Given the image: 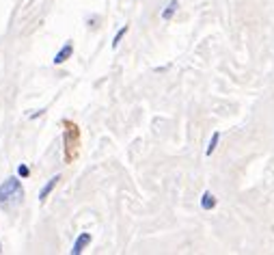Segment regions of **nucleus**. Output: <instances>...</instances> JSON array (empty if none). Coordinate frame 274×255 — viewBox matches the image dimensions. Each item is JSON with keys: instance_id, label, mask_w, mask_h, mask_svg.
Here are the masks:
<instances>
[{"instance_id": "7ed1b4c3", "label": "nucleus", "mask_w": 274, "mask_h": 255, "mask_svg": "<svg viewBox=\"0 0 274 255\" xmlns=\"http://www.w3.org/2000/svg\"><path fill=\"white\" fill-rule=\"evenodd\" d=\"M71 54H74V44H71V41H67V44H65L63 48L56 52V56H54V63H56V65H61V63H65V61H67V58H69Z\"/></svg>"}, {"instance_id": "6e6552de", "label": "nucleus", "mask_w": 274, "mask_h": 255, "mask_svg": "<svg viewBox=\"0 0 274 255\" xmlns=\"http://www.w3.org/2000/svg\"><path fill=\"white\" fill-rule=\"evenodd\" d=\"M126 33H128V26H121V28H119L117 35H115V39H112V48H117V46L121 44V39L126 37Z\"/></svg>"}, {"instance_id": "9d476101", "label": "nucleus", "mask_w": 274, "mask_h": 255, "mask_svg": "<svg viewBox=\"0 0 274 255\" xmlns=\"http://www.w3.org/2000/svg\"><path fill=\"white\" fill-rule=\"evenodd\" d=\"M0 251H2V247H0Z\"/></svg>"}, {"instance_id": "0eeeda50", "label": "nucleus", "mask_w": 274, "mask_h": 255, "mask_svg": "<svg viewBox=\"0 0 274 255\" xmlns=\"http://www.w3.org/2000/svg\"><path fill=\"white\" fill-rule=\"evenodd\" d=\"M220 143V132H214L212 134V139H210V143H207V150H205V156H212L214 152H216V147Z\"/></svg>"}, {"instance_id": "f257e3e1", "label": "nucleus", "mask_w": 274, "mask_h": 255, "mask_svg": "<svg viewBox=\"0 0 274 255\" xmlns=\"http://www.w3.org/2000/svg\"><path fill=\"white\" fill-rule=\"evenodd\" d=\"M24 197V188H22V182L17 177H9L0 184V205H15L17 201Z\"/></svg>"}, {"instance_id": "1a4fd4ad", "label": "nucleus", "mask_w": 274, "mask_h": 255, "mask_svg": "<svg viewBox=\"0 0 274 255\" xmlns=\"http://www.w3.org/2000/svg\"><path fill=\"white\" fill-rule=\"evenodd\" d=\"M28 173H31V169H28L26 164H20V167H17V175L20 177H28Z\"/></svg>"}, {"instance_id": "39448f33", "label": "nucleus", "mask_w": 274, "mask_h": 255, "mask_svg": "<svg viewBox=\"0 0 274 255\" xmlns=\"http://www.w3.org/2000/svg\"><path fill=\"white\" fill-rule=\"evenodd\" d=\"M216 204H218V199L214 197L210 191H205L203 197H201V207H203V210H214V207H216Z\"/></svg>"}, {"instance_id": "20e7f679", "label": "nucleus", "mask_w": 274, "mask_h": 255, "mask_svg": "<svg viewBox=\"0 0 274 255\" xmlns=\"http://www.w3.org/2000/svg\"><path fill=\"white\" fill-rule=\"evenodd\" d=\"M61 180V175H54V177H50V182L46 184L44 188H41V193H39V201H46L47 199V195H50L52 191H54V186H56V182Z\"/></svg>"}, {"instance_id": "423d86ee", "label": "nucleus", "mask_w": 274, "mask_h": 255, "mask_svg": "<svg viewBox=\"0 0 274 255\" xmlns=\"http://www.w3.org/2000/svg\"><path fill=\"white\" fill-rule=\"evenodd\" d=\"M177 9H180V2H177V0H171V2L166 4V9L162 11V20H171Z\"/></svg>"}, {"instance_id": "f03ea898", "label": "nucleus", "mask_w": 274, "mask_h": 255, "mask_svg": "<svg viewBox=\"0 0 274 255\" xmlns=\"http://www.w3.org/2000/svg\"><path fill=\"white\" fill-rule=\"evenodd\" d=\"M91 242V234H87V231H82V234L76 238L74 247H71V255H80L82 251H85V247Z\"/></svg>"}]
</instances>
